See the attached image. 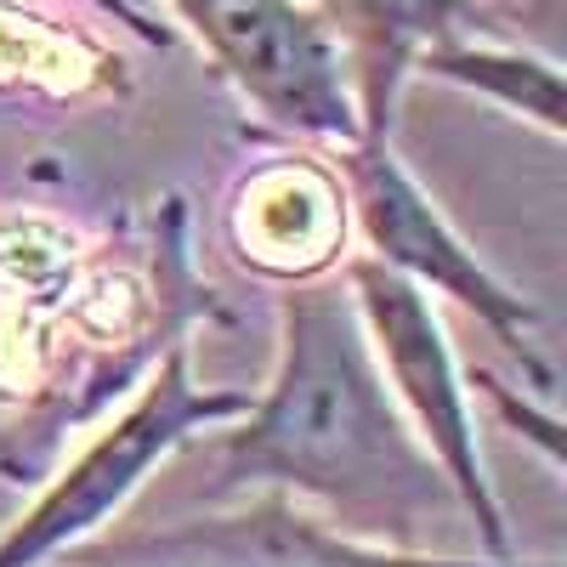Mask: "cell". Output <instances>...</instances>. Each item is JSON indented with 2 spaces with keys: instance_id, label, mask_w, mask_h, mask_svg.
Segmentation results:
<instances>
[{
  "instance_id": "6da1fadb",
  "label": "cell",
  "mask_w": 567,
  "mask_h": 567,
  "mask_svg": "<svg viewBox=\"0 0 567 567\" xmlns=\"http://www.w3.org/2000/svg\"><path fill=\"white\" fill-rule=\"evenodd\" d=\"M216 488L312 494L398 539L454 505L374 369L347 284L318 278L284 290L278 369L216 443Z\"/></svg>"
},
{
  "instance_id": "7a4b0ae2",
  "label": "cell",
  "mask_w": 567,
  "mask_h": 567,
  "mask_svg": "<svg viewBox=\"0 0 567 567\" xmlns=\"http://www.w3.org/2000/svg\"><path fill=\"white\" fill-rule=\"evenodd\" d=\"M250 409V392L227 386H199L187 369V341L165 347L159 363L148 369V381L136 386L125 414L97 432L80 460H69L52 488H45L18 523L0 534V567H45L52 556L85 545L103 523H114L120 505L142 488L154 465H165L187 437L233 425Z\"/></svg>"
},
{
  "instance_id": "3957f363",
  "label": "cell",
  "mask_w": 567,
  "mask_h": 567,
  "mask_svg": "<svg viewBox=\"0 0 567 567\" xmlns=\"http://www.w3.org/2000/svg\"><path fill=\"white\" fill-rule=\"evenodd\" d=\"M347 296L369 336L374 369H381V381H386L392 403L403 409L409 432L420 437V449L443 471L454 505L471 516V528H477L488 556H511V528H505V511L494 499L488 465L477 449L471 392H465V374L454 363L449 329H443L432 296L414 290L409 278H398L374 256H358L347 267Z\"/></svg>"
},
{
  "instance_id": "277c9868",
  "label": "cell",
  "mask_w": 567,
  "mask_h": 567,
  "mask_svg": "<svg viewBox=\"0 0 567 567\" xmlns=\"http://www.w3.org/2000/svg\"><path fill=\"white\" fill-rule=\"evenodd\" d=\"M341 194L358 210V227L369 239V256L409 278L425 296H449L471 318H483L494 329V341L523 363L534 392L556 386V369L539 352V307L528 296H516L511 284L494 278V267L471 250L454 221L437 210V199L409 176L392 142H347L341 148Z\"/></svg>"
},
{
  "instance_id": "5b68a950",
  "label": "cell",
  "mask_w": 567,
  "mask_h": 567,
  "mask_svg": "<svg viewBox=\"0 0 567 567\" xmlns=\"http://www.w3.org/2000/svg\"><path fill=\"white\" fill-rule=\"evenodd\" d=\"M165 7L272 125L341 148L363 136L341 40L329 34L312 0H165Z\"/></svg>"
},
{
  "instance_id": "8992f818",
  "label": "cell",
  "mask_w": 567,
  "mask_h": 567,
  "mask_svg": "<svg viewBox=\"0 0 567 567\" xmlns=\"http://www.w3.org/2000/svg\"><path fill=\"white\" fill-rule=\"evenodd\" d=\"M80 567H561V561L414 556L398 545H369L341 528H323L312 516H301L284 494H267L227 516H194V523H176V528L80 550Z\"/></svg>"
},
{
  "instance_id": "52a82bcc",
  "label": "cell",
  "mask_w": 567,
  "mask_h": 567,
  "mask_svg": "<svg viewBox=\"0 0 567 567\" xmlns=\"http://www.w3.org/2000/svg\"><path fill=\"white\" fill-rule=\"evenodd\" d=\"M329 34L341 40L352 74L358 125L369 142H392L398 97L425 52L454 40H499L511 34L483 0H312Z\"/></svg>"
},
{
  "instance_id": "ba28073f",
  "label": "cell",
  "mask_w": 567,
  "mask_h": 567,
  "mask_svg": "<svg viewBox=\"0 0 567 567\" xmlns=\"http://www.w3.org/2000/svg\"><path fill=\"white\" fill-rule=\"evenodd\" d=\"M233 245L272 278L307 284L347 239V194L312 159H278L256 171L233 199Z\"/></svg>"
},
{
  "instance_id": "9c48e42d",
  "label": "cell",
  "mask_w": 567,
  "mask_h": 567,
  "mask_svg": "<svg viewBox=\"0 0 567 567\" xmlns=\"http://www.w3.org/2000/svg\"><path fill=\"white\" fill-rule=\"evenodd\" d=\"M414 74H432V80H443V85H460V91H471V97H488V103H499L505 114L539 125L545 136H561V131H567L556 58L528 52V45H516L511 34L437 45V52L420 58Z\"/></svg>"
},
{
  "instance_id": "30bf717a",
  "label": "cell",
  "mask_w": 567,
  "mask_h": 567,
  "mask_svg": "<svg viewBox=\"0 0 567 567\" xmlns=\"http://www.w3.org/2000/svg\"><path fill=\"white\" fill-rule=\"evenodd\" d=\"M120 58H109L97 40H85L45 12H29L18 0H0V91H52V97H80V91L114 85Z\"/></svg>"
},
{
  "instance_id": "8fae6325",
  "label": "cell",
  "mask_w": 567,
  "mask_h": 567,
  "mask_svg": "<svg viewBox=\"0 0 567 567\" xmlns=\"http://www.w3.org/2000/svg\"><path fill=\"white\" fill-rule=\"evenodd\" d=\"M80 7H91V12H103V18L125 23L136 40H148V45H171V40H176L165 23H154L148 12H142V7H131V0H80Z\"/></svg>"
}]
</instances>
